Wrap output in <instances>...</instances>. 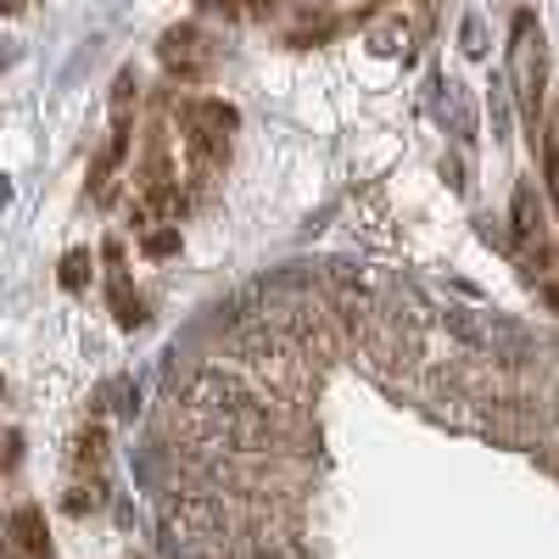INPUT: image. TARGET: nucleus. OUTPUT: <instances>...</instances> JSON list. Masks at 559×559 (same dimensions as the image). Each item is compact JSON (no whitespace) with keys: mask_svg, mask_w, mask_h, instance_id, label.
<instances>
[{"mask_svg":"<svg viewBox=\"0 0 559 559\" xmlns=\"http://www.w3.org/2000/svg\"><path fill=\"white\" fill-rule=\"evenodd\" d=\"M62 280H68V286H79V280H84V252L68 258V274H62Z\"/></svg>","mask_w":559,"mask_h":559,"instance_id":"39448f33","label":"nucleus"},{"mask_svg":"<svg viewBox=\"0 0 559 559\" xmlns=\"http://www.w3.org/2000/svg\"><path fill=\"white\" fill-rule=\"evenodd\" d=\"M554 419H559V386H554Z\"/></svg>","mask_w":559,"mask_h":559,"instance_id":"6e6552de","label":"nucleus"},{"mask_svg":"<svg viewBox=\"0 0 559 559\" xmlns=\"http://www.w3.org/2000/svg\"><path fill=\"white\" fill-rule=\"evenodd\" d=\"M448 107H453V129L471 140L476 134V118H471V102H464V84H448Z\"/></svg>","mask_w":559,"mask_h":559,"instance_id":"f03ea898","label":"nucleus"},{"mask_svg":"<svg viewBox=\"0 0 559 559\" xmlns=\"http://www.w3.org/2000/svg\"><path fill=\"white\" fill-rule=\"evenodd\" d=\"M464 51H471V57H487V34H481V17H464Z\"/></svg>","mask_w":559,"mask_h":559,"instance_id":"7ed1b4c3","label":"nucleus"},{"mask_svg":"<svg viewBox=\"0 0 559 559\" xmlns=\"http://www.w3.org/2000/svg\"><path fill=\"white\" fill-rule=\"evenodd\" d=\"M7 197H12V185H7V179H0V202H7Z\"/></svg>","mask_w":559,"mask_h":559,"instance_id":"0eeeda50","label":"nucleus"},{"mask_svg":"<svg viewBox=\"0 0 559 559\" xmlns=\"http://www.w3.org/2000/svg\"><path fill=\"white\" fill-rule=\"evenodd\" d=\"M263 559H302V554H292V548H274V554H263Z\"/></svg>","mask_w":559,"mask_h":559,"instance_id":"423d86ee","label":"nucleus"},{"mask_svg":"<svg viewBox=\"0 0 559 559\" xmlns=\"http://www.w3.org/2000/svg\"><path fill=\"white\" fill-rule=\"evenodd\" d=\"M7 559H45V532H39V509H17L7 526Z\"/></svg>","mask_w":559,"mask_h":559,"instance_id":"f257e3e1","label":"nucleus"},{"mask_svg":"<svg viewBox=\"0 0 559 559\" xmlns=\"http://www.w3.org/2000/svg\"><path fill=\"white\" fill-rule=\"evenodd\" d=\"M174 247H179V229H157V236L146 241V252H152V258H168Z\"/></svg>","mask_w":559,"mask_h":559,"instance_id":"20e7f679","label":"nucleus"}]
</instances>
